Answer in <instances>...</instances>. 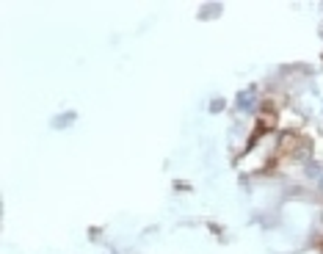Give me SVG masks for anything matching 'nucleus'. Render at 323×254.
<instances>
[{
  "label": "nucleus",
  "mask_w": 323,
  "mask_h": 254,
  "mask_svg": "<svg viewBox=\"0 0 323 254\" xmlns=\"http://www.w3.org/2000/svg\"><path fill=\"white\" fill-rule=\"evenodd\" d=\"M274 127H277V114H274L271 108L262 111L260 114V130H274Z\"/></svg>",
  "instance_id": "obj_1"
},
{
  "label": "nucleus",
  "mask_w": 323,
  "mask_h": 254,
  "mask_svg": "<svg viewBox=\"0 0 323 254\" xmlns=\"http://www.w3.org/2000/svg\"><path fill=\"white\" fill-rule=\"evenodd\" d=\"M251 103H254V91H246V94H243V99H238L240 108H249Z\"/></svg>",
  "instance_id": "obj_2"
}]
</instances>
